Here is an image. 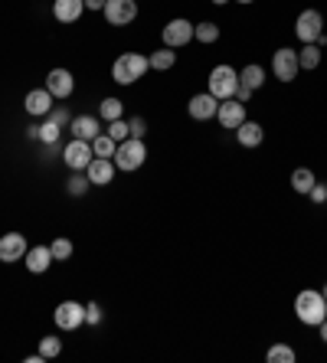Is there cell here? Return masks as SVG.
<instances>
[{
  "mask_svg": "<svg viewBox=\"0 0 327 363\" xmlns=\"http://www.w3.org/2000/svg\"><path fill=\"white\" fill-rule=\"evenodd\" d=\"M295 315H298L301 324L308 327H318L321 321L327 317V301L321 291H314V288H304L298 298H295Z\"/></svg>",
  "mask_w": 327,
  "mask_h": 363,
  "instance_id": "cell-1",
  "label": "cell"
},
{
  "mask_svg": "<svg viewBox=\"0 0 327 363\" xmlns=\"http://www.w3.org/2000/svg\"><path fill=\"white\" fill-rule=\"evenodd\" d=\"M150 69L148 56H141V53H124V56L115 59L112 66V79L118 82V86H131V82H138L144 72Z\"/></svg>",
  "mask_w": 327,
  "mask_h": 363,
  "instance_id": "cell-2",
  "label": "cell"
},
{
  "mask_svg": "<svg viewBox=\"0 0 327 363\" xmlns=\"http://www.w3.org/2000/svg\"><path fill=\"white\" fill-rule=\"evenodd\" d=\"M112 161L118 171H138L141 164L148 161V147H144L141 138H128V141L118 144V151H115Z\"/></svg>",
  "mask_w": 327,
  "mask_h": 363,
  "instance_id": "cell-3",
  "label": "cell"
},
{
  "mask_svg": "<svg viewBox=\"0 0 327 363\" xmlns=\"http://www.w3.org/2000/svg\"><path fill=\"white\" fill-rule=\"evenodd\" d=\"M236 86H239V72L233 66H216L210 72V95H216L219 102L236 95Z\"/></svg>",
  "mask_w": 327,
  "mask_h": 363,
  "instance_id": "cell-4",
  "label": "cell"
},
{
  "mask_svg": "<svg viewBox=\"0 0 327 363\" xmlns=\"http://www.w3.org/2000/svg\"><path fill=\"white\" fill-rule=\"evenodd\" d=\"M271 72H275V79L278 82H295V76L301 72L298 66V53L288 46H281L275 56H271Z\"/></svg>",
  "mask_w": 327,
  "mask_h": 363,
  "instance_id": "cell-5",
  "label": "cell"
},
{
  "mask_svg": "<svg viewBox=\"0 0 327 363\" xmlns=\"http://www.w3.org/2000/svg\"><path fill=\"white\" fill-rule=\"evenodd\" d=\"M102 13L112 27H128V23L138 20V4H134V0H105Z\"/></svg>",
  "mask_w": 327,
  "mask_h": 363,
  "instance_id": "cell-6",
  "label": "cell"
},
{
  "mask_svg": "<svg viewBox=\"0 0 327 363\" xmlns=\"http://www.w3.org/2000/svg\"><path fill=\"white\" fill-rule=\"evenodd\" d=\"M295 33H298L301 43H318L324 37V17H321V10H304L295 23Z\"/></svg>",
  "mask_w": 327,
  "mask_h": 363,
  "instance_id": "cell-7",
  "label": "cell"
},
{
  "mask_svg": "<svg viewBox=\"0 0 327 363\" xmlns=\"http://www.w3.org/2000/svg\"><path fill=\"white\" fill-rule=\"evenodd\" d=\"M95 151H92V141H82V138H72V141L63 147V161L72 167V171H85L92 164Z\"/></svg>",
  "mask_w": 327,
  "mask_h": 363,
  "instance_id": "cell-8",
  "label": "cell"
},
{
  "mask_svg": "<svg viewBox=\"0 0 327 363\" xmlns=\"http://www.w3.org/2000/svg\"><path fill=\"white\" fill-rule=\"evenodd\" d=\"M53 317H56L59 331H79V327L85 324V305H79V301H63Z\"/></svg>",
  "mask_w": 327,
  "mask_h": 363,
  "instance_id": "cell-9",
  "label": "cell"
},
{
  "mask_svg": "<svg viewBox=\"0 0 327 363\" xmlns=\"http://www.w3.org/2000/svg\"><path fill=\"white\" fill-rule=\"evenodd\" d=\"M190 39H193V23H190V20L177 17V20H170L167 27H164V46L180 49V46H187Z\"/></svg>",
  "mask_w": 327,
  "mask_h": 363,
  "instance_id": "cell-10",
  "label": "cell"
},
{
  "mask_svg": "<svg viewBox=\"0 0 327 363\" xmlns=\"http://www.w3.org/2000/svg\"><path fill=\"white\" fill-rule=\"evenodd\" d=\"M115 161L112 157H92V164L85 167V177H89V183H95V187H108V183H115Z\"/></svg>",
  "mask_w": 327,
  "mask_h": 363,
  "instance_id": "cell-11",
  "label": "cell"
},
{
  "mask_svg": "<svg viewBox=\"0 0 327 363\" xmlns=\"http://www.w3.org/2000/svg\"><path fill=\"white\" fill-rule=\"evenodd\" d=\"M216 118H219V124H223L226 131H236V128L245 121V105L239 102V98H226V102H219Z\"/></svg>",
  "mask_w": 327,
  "mask_h": 363,
  "instance_id": "cell-12",
  "label": "cell"
},
{
  "mask_svg": "<svg viewBox=\"0 0 327 363\" xmlns=\"http://www.w3.org/2000/svg\"><path fill=\"white\" fill-rule=\"evenodd\" d=\"M27 239L20 236V232H7V236H0V262H20V258H27Z\"/></svg>",
  "mask_w": 327,
  "mask_h": 363,
  "instance_id": "cell-13",
  "label": "cell"
},
{
  "mask_svg": "<svg viewBox=\"0 0 327 363\" xmlns=\"http://www.w3.org/2000/svg\"><path fill=\"white\" fill-rule=\"evenodd\" d=\"M190 118H196V121H210V118H216V112H219V98L210 95V92H203V95H193L187 105Z\"/></svg>",
  "mask_w": 327,
  "mask_h": 363,
  "instance_id": "cell-14",
  "label": "cell"
},
{
  "mask_svg": "<svg viewBox=\"0 0 327 363\" xmlns=\"http://www.w3.org/2000/svg\"><path fill=\"white\" fill-rule=\"evenodd\" d=\"M46 88H49V95L53 98H69L72 95V88H75L72 72H69V69H53V72L46 76Z\"/></svg>",
  "mask_w": 327,
  "mask_h": 363,
  "instance_id": "cell-15",
  "label": "cell"
},
{
  "mask_svg": "<svg viewBox=\"0 0 327 363\" xmlns=\"http://www.w3.org/2000/svg\"><path fill=\"white\" fill-rule=\"evenodd\" d=\"M23 108H27L33 118H43L53 112V95H49V88H33L27 98H23Z\"/></svg>",
  "mask_w": 327,
  "mask_h": 363,
  "instance_id": "cell-16",
  "label": "cell"
},
{
  "mask_svg": "<svg viewBox=\"0 0 327 363\" xmlns=\"http://www.w3.org/2000/svg\"><path fill=\"white\" fill-rule=\"evenodd\" d=\"M53 262H56V258H53L49 246H33V249H27V268L33 272V275H43V272H46Z\"/></svg>",
  "mask_w": 327,
  "mask_h": 363,
  "instance_id": "cell-17",
  "label": "cell"
},
{
  "mask_svg": "<svg viewBox=\"0 0 327 363\" xmlns=\"http://www.w3.org/2000/svg\"><path fill=\"white\" fill-rule=\"evenodd\" d=\"M82 10H85V0H56L53 4V13H56L59 23H75L82 17Z\"/></svg>",
  "mask_w": 327,
  "mask_h": 363,
  "instance_id": "cell-18",
  "label": "cell"
},
{
  "mask_svg": "<svg viewBox=\"0 0 327 363\" xmlns=\"http://www.w3.org/2000/svg\"><path fill=\"white\" fill-rule=\"evenodd\" d=\"M236 138H239L243 147H259L262 138H265V131H262L259 121H243L239 128H236Z\"/></svg>",
  "mask_w": 327,
  "mask_h": 363,
  "instance_id": "cell-19",
  "label": "cell"
},
{
  "mask_svg": "<svg viewBox=\"0 0 327 363\" xmlns=\"http://www.w3.org/2000/svg\"><path fill=\"white\" fill-rule=\"evenodd\" d=\"M98 121H95L92 115H79L72 118V138H82V141H92V138H98Z\"/></svg>",
  "mask_w": 327,
  "mask_h": 363,
  "instance_id": "cell-20",
  "label": "cell"
},
{
  "mask_svg": "<svg viewBox=\"0 0 327 363\" xmlns=\"http://www.w3.org/2000/svg\"><path fill=\"white\" fill-rule=\"evenodd\" d=\"M148 62H150V69H160V72H164V69H170L174 62H177V53H174L170 46H160L158 53H150L148 56Z\"/></svg>",
  "mask_w": 327,
  "mask_h": 363,
  "instance_id": "cell-21",
  "label": "cell"
},
{
  "mask_svg": "<svg viewBox=\"0 0 327 363\" xmlns=\"http://www.w3.org/2000/svg\"><path fill=\"white\" fill-rule=\"evenodd\" d=\"M298 66L301 69H318L321 66V49L314 43H304V49H298Z\"/></svg>",
  "mask_w": 327,
  "mask_h": 363,
  "instance_id": "cell-22",
  "label": "cell"
},
{
  "mask_svg": "<svg viewBox=\"0 0 327 363\" xmlns=\"http://www.w3.org/2000/svg\"><path fill=\"white\" fill-rule=\"evenodd\" d=\"M314 173L308 171V167H298V171L291 173V187H295V193H308L311 187H314Z\"/></svg>",
  "mask_w": 327,
  "mask_h": 363,
  "instance_id": "cell-23",
  "label": "cell"
},
{
  "mask_svg": "<svg viewBox=\"0 0 327 363\" xmlns=\"http://www.w3.org/2000/svg\"><path fill=\"white\" fill-rule=\"evenodd\" d=\"M239 82H243V86H249L255 92V88H262V82H265V69L255 66V62H252V66H245L243 76H239Z\"/></svg>",
  "mask_w": 327,
  "mask_h": 363,
  "instance_id": "cell-24",
  "label": "cell"
},
{
  "mask_svg": "<svg viewBox=\"0 0 327 363\" xmlns=\"http://www.w3.org/2000/svg\"><path fill=\"white\" fill-rule=\"evenodd\" d=\"M265 360H269V363H295V347H288V344H271L269 354H265Z\"/></svg>",
  "mask_w": 327,
  "mask_h": 363,
  "instance_id": "cell-25",
  "label": "cell"
},
{
  "mask_svg": "<svg viewBox=\"0 0 327 363\" xmlns=\"http://www.w3.org/2000/svg\"><path fill=\"white\" fill-rule=\"evenodd\" d=\"M92 151H95V157H115L118 141H112L108 134H98V138H92Z\"/></svg>",
  "mask_w": 327,
  "mask_h": 363,
  "instance_id": "cell-26",
  "label": "cell"
},
{
  "mask_svg": "<svg viewBox=\"0 0 327 363\" xmlns=\"http://www.w3.org/2000/svg\"><path fill=\"white\" fill-rule=\"evenodd\" d=\"M63 354V341H59V337H43V341H39V357H43V360H53V357H59Z\"/></svg>",
  "mask_w": 327,
  "mask_h": 363,
  "instance_id": "cell-27",
  "label": "cell"
},
{
  "mask_svg": "<svg viewBox=\"0 0 327 363\" xmlns=\"http://www.w3.org/2000/svg\"><path fill=\"white\" fill-rule=\"evenodd\" d=\"M193 39H200V43H216V39H219V27H216V23H196Z\"/></svg>",
  "mask_w": 327,
  "mask_h": 363,
  "instance_id": "cell-28",
  "label": "cell"
},
{
  "mask_svg": "<svg viewBox=\"0 0 327 363\" xmlns=\"http://www.w3.org/2000/svg\"><path fill=\"white\" fill-rule=\"evenodd\" d=\"M49 252H53V258H56V262H65V258L72 256V242L65 239V236H59V239L49 242Z\"/></svg>",
  "mask_w": 327,
  "mask_h": 363,
  "instance_id": "cell-29",
  "label": "cell"
},
{
  "mask_svg": "<svg viewBox=\"0 0 327 363\" xmlns=\"http://www.w3.org/2000/svg\"><path fill=\"white\" fill-rule=\"evenodd\" d=\"M105 134H108L112 141H118V144H122V141H128V138H131V131H128V121H122V118H115V121H108V131H105Z\"/></svg>",
  "mask_w": 327,
  "mask_h": 363,
  "instance_id": "cell-30",
  "label": "cell"
},
{
  "mask_svg": "<svg viewBox=\"0 0 327 363\" xmlns=\"http://www.w3.org/2000/svg\"><path fill=\"white\" fill-rule=\"evenodd\" d=\"M98 115H102L105 121H115V118H122V102H118V98H105L102 105H98Z\"/></svg>",
  "mask_w": 327,
  "mask_h": 363,
  "instance_id": "cell-31",
  "label": "cell"
},
{
  "mask_svg": "<svg viewBox=\"0 0 327 363\" xmlns=\"http://www.w3.org/2000/svg\"><path fill=\"white\" fill-rule=\"evenodd\" d=\"M39 138H43L46 144H56V141H59V124H56V121H49L46 128H39Z\"/></svg>",
  "mask_w": 327,
  "mask_h": 363,
  "instance_id": "cell-32",
  "label": "cell"
},
{
  "mask_svg": "<svg viewBox=\"0 0 327 363\" xmlns=\"http://www.w3.org/2000/svg\"><path fill=\"white\" fill-rule=\"evenodd\" d=\"M128 131H131V138H144V131H148V121H144V118H131Z\"/></svg>",
  "mask_w": 327,
  "mask_h": 363,
  "instance_id": "cell-33",
  "label": "cell"
},
{
  "mask_svg": "<svg viewBox=\"0 0 327 363\" xmlns=\"http://www.w3.org/2000/svg\"><path fill=\"white\" fill-rule=\"evenodd\" d=\"M98 321H102V308L95 305H85V324H98Z\"/></svg>",
  "mask_w": 327,
  "mask_h": 363,
  "instance_id": "cell-34",
  "label": "cell"
},
{
  "mask_svg": "<svg viewBox=\"0 0 327 363\" xmlns=\"http://www.w3.org/2000/svg\"><path fill=\"white\" fill-rule=\"evenodd\" d=\"M89 177H72V180H69V193H72V197H79V193H85V187H89Z\"/></svg>",
  "mask_w": 327,
  "mask_h": 363,
  "instance_id": "cell-35",
  "label": "cell"
},
{
  "mask_svg": "<svg viewBox=\"0 0 327 363\" xmlns=\"http://www.w3.org/2000/svg\"><path fill=\"white\" fill-rule=\"evenodd\" d=\"M308 197H311L314 203H324V200H327V187H324V183H314V187L308 190Z\"/></svg>",
  "mask_w": 327,
  "mask_h": 363,
  "instance_id": "cell-36",
  "label": "cell"
},
{
  "mask_svg": "<svg viewBox=\"0 0 327 363\" xmlns=\"http://www.w3.org/2000/svg\"><path fill=\"white\" fill-rule=\"evenodd\" d=\"M233 98H239L243 105H249V98H252V88H249V86H243V82H239V86H236V95H233Z\"/></svg>",
  "mask_w": 327,
  "mask_h": 363,
  "instance_id": "cell-37",
  "label": "cell"
},
{
  "mask_svg": "<svg viewBox=\"0 0 327 363\" xmlns=\"http://www.w3.org/2000/svg\"><path fill=\"white\" fill-rule=\"evenodd\" d=\"M49 121H56V124H63V121H69V115H65L63 108H53V112H49Z\"/></svg>",
  "mask_w": 327,
  "mask_h": 363,
  "instance_id": "cell-38",
  "label": "cell"
},
{
  "mask_svg": "<svg viewBox=\"0 0 327 363\" xmlns=\"http://www.w3.org/2000/svg\"><path fill=\"white\" fill-rule=\"evenodd\" d=\"M85 10H105V0H85Z\"/></svg>",
  "mask_w": 327,
  "mask_h": 363,
  "instance_id": "cell-39",
  "label": "cell"
},
{
  "mask_svg": "<svg viewBox=\"0 0 327 363\" xmlns=\"http://www.w3.org/2000/svg\"><path fill=\"white\" fill-rule=\"evenodd\" d=\"M318 327H321V337H324V344H327V317H324V321H321Z\"/></svg>",
  "mask_w": 327,
  "mask_h": 363,
  "instance_id": "cell-40",
  "label": "cell"
},
{
  "mask_svg": "<svg viewBox=\"0 0 327 363\" xmlns=\"http://www.w3.org/2000/svg\"><path fill=\"white\" fill-rule=\"evenodd\" d=\"M321 295H324V301H327V285H324V288H321Z\"/></svg>",
  "mask_w": 327,
  "mask_h": 363,
  "instance_id": "cell-41",
  "label": "cell"
},
{
  "mask_svg": "<svg viewBox=\"0 0 327 363\" xmlns=\"http://www.w3.org/2000/svg\"><path fill=\"white\" fill-rule=\"evenodd\" d=\"M236 4H255V0H236Z\"/></svg>",
  "mask_w": 327,
  "mask_h": 363,
  "instance_id": "cell-42",
  "label": "cell"
},
{
  "mask_svg": "<svg viewBox=\"0 0 327 363\" xmlns=\"http://www.w3.org/2000/svg\"><path fill=\"white\" fill-rule=\"evenodd\" d=\"M213 4H229V0H213Z\"/></svg>",
  "mask_w": 327,
  "mask_h": 363,
  "instance_id": "cell-43",
  "label": "cell"
}]
</instances>
